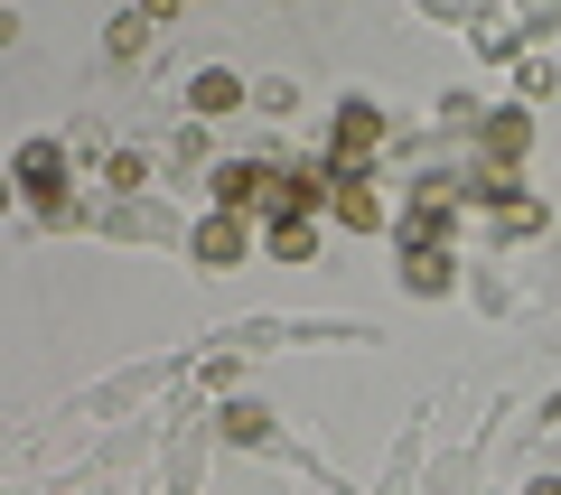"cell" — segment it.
Listing matches in <instances>:
<instances>
[{
  "mask_svg": "<svg viewBox=\"0 0 561 495\" xmlns=\"http://www.w3.org/2000/svg\"><path fill=\"white\" fill-rule=\"evenodd\" d=\"M234 253H243V206H216V216L197 225V262H206V272H225Z\"/></svg>",
  "mask_w": 561,
  "mask_h": 495,
  "instance_id": "obj_7",
  "label": "cell"
},
{
  "mask_svg": "<svg viewBox=\"0 0 561 495\" xmlns=\"http://www.w3.org/2000/svg\"><path fill=\"white\" fill-rule=\"evenodd\" d=\"M272 253L280 262H309V253H319V216H280L272 225Z\"/></svg>",
  "mask_w": 561,
  "mask_h": 495,
  "instance_id": "obj_9",
  "label": "cell"
},
{
  "mask_svg": "<svg viewBox=\"0 0 561 495\" xmlns=\"http://www.w3.org/2000/svg\"><path fill=\"white\" fill-rule=\"evenodd\" d=\"M375 150H383V113H375V103H346V113H337V150H328V169H337V179H365V169H375Z\"/></svg>",
  "mask_w": 561,
  "mask_h": 495,
  "instance_id": "obj_1",
  "label": "cell"
},
{
  "mask_svg": "<svg viewBox=\"0 0 561 495\" xmlns=\"http://www.w3.org/2000/svg\"><path fill=\"white\" fill-rule=\"evenodd\" d=\"M20 187H28L38 206L66 197V150H57V140H28V150H20Z\"/></svg>",
  "mask_w": 561,
  "mask_h": 495,
  "instance_id": "obj_5",
  "label": "cell"
},
{
  "mask_svg": "<svg viewBox=\"0 0 561 495\" xmlns=\"http://www.w3.org/2000/svg\"><path fill=\"white\" fill-rule=\"evenodd\" d=\"M140 20H179V0H140Z\"/></svg>",
  "mask_w": 561,
  "mask_h": 495,
  "instance_id": "obj_13",
  "label": "cell"
},
{
  "mask_svg": "<svg viewBox=\"0 0 561 495\" xmlns=\"http://www.w3.org/2000/svg\"><path fill=\"white\" fill-rule=\"evenodd\" d=\"M402 280H412L421 299H440V290H449V253H440V243H431V253H412V262H402Z\"/></svg>",
  "mask_w": 561,
  "mask_h": 495,
  "instance_id": "obj_10",
  "label": "cell"
},
{
  "mask_svg": "<svg viewBox=\"0 0 561 495\" xmlns=\"http://www.w3.org/2000/svg\"><path fill=\"white\" fill-rule=\"evenodd\" d=\"M486 179H515V159L524 150H534V122H524V103H515V113H486Z\"/></svg>",
  "mask_w": 561,
  "mask_h": 495,
  "instance_id": "obj_3",
  "label": "cell"
},
{
  "mask_svg": "<svg viewBox=\"0 0 561 495\" xmlns=\"http://www.w3.org/2000/svg\"><path fill=\"white\" fill-rule=\"evenodd\" d=\"M140 28H150V20L131 10V20H113V38H103V47H113V57H140Z\"/></svg>",
  "mask_w": 561,
  "mask_h": 495,
  "instance_id": "obj_12",
  "label": "cell"
},
{
  "mask_svg": "<svg viewBox=\"0 0 561 495\" xmlns=\"http://www.w3.org/2000/svg\"><path fill=\"white\" fill-rule=\"evenodd\" d=\"M272 179L280 169H262V159H225L216 169V206H272Z\"/></svg>",
  "mask_w": 561,
  "mask_h": 495,
  "instance_id": "obj_4",
  "label": "cell"
},
{
  "mask_svg": "<svg viewBox=\"0 0 561 495\" xmlns=\"http://www.w3.org/2000/svg\"><path fill=\"white\" fill-rule=\"evenodd\" d=\"M225 439H243V449H253V439H272V412H253V402H225Z\"/></svg>",
  "mask_w": 561,
  "mask_h": 495,
  "instance_id": "obj_11",
  "label": "cell"
},
{
  "mask_svg": "<svg viewBox=\"0 0 561 495\" xmlns=\"http://www.w3.org/2000/svg\"><path fill=\"white\" fill-rule=\"evenodd\" d=\"M449 225H459V187H421V206L402 216V253H431V243H449Z\"/></svg>",
  "mask_w": 561,
  "mask_h": 495,
  "instance_id": "obj_2",
  "label": "cell"
},
{
  "mask_svg": "<svg viewBox=\"0 0 561 495\" xmlns=\"http://www.w3.org/2000/svg\"><path fill=\"white\" fill-rule=\"evenodd\" d=\"M243 94H253L243 76H225V66H206V76L187 84V113H197V122H225V113H243Z\"/></svg>",
  "mask_w": 561,
  "mask_h": 495,
  "instance_id": "obj_6",
  "label": "cell"
},
{
  "mask_svg": "<svg viewBox=\"0 0 561 495\" xmlns=\"http://www.w3.org/2000/svg\"><path fill=\"white\" fill-rule=\"evenodd\" d=\"M328 216H337L346 234H375V225H383V206H375V187H365V179H337V206H328Z\"/></svg>",
  "mask_w": 561,
  "mask_h": 495,
  "instance_id": "obj_8",
  "label": "cell"
}]
</instances>
